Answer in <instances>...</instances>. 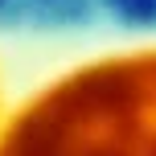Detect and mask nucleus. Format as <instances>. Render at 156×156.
Instances as JSON below:
<instances>
[{"label": "nucleus", "instance_id": "nucleus-1", "mask_svg": "<svg viewBox=\"0 0 156 156\" xmlns=\"http://www.w3.org/2000/svg\"><path fill=\"white\" fill-rule=\"evenodd\" d=\"M0 156H156V45L54 78L0 127Z\"/></svg>", "mask_w": 156, "mask_h": 156}]
</instances>
